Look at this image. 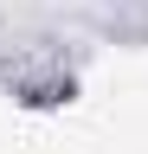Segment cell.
<instances>
[{"mask_svg": "<svg viewBox=\"0 0 148 154\" xmlns=\"http://www.w3.org/2000/svg\"><path fill=\"white\" fill-rule=\"evenodd\" d=\"M0 84L26 109H58L77 96V58L65 51V38H20L0 58Z\"/></svg>", "mask_w": 148, "mask_h": 154, "instance_id": "6da1fadb", "label": "cell"}]
</instances>
